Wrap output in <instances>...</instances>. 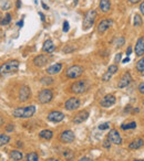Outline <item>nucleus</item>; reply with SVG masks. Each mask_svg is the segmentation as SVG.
<instances>
[{
    "instance_id": "nucleus-18",
    "label": "nucleus",
    "mask_w": 144,
    "mask_h": 161,
    "mask_svg": "<svg viewBox=\"0 0 144 161\" xmlns=\"http://www.w3.org/2000/svg\"><path fill=\"white\" fill-rule=\"evenodd\" d=\"M133 51H134L135 55L139 58V59L142 58V56H144V35L139 37V39L136 40Z\"/></svg>"
},
{
    "instance_id": "nucleus-27",
    "label": "nucleus",
    "mask_w": 144,
    "mask_h": 161,
    "mask_svg": "<svg viewBox=\"0 0 144 161\" xmlns=\"http://www.w3.org/2000/svg\"><path fill=\"white\" fill-rule=\"evenodd\" d=\"M143 24V20H142V16L139 13H135L134 17H133V26L135 28H140Z\"/></svg>"
},
{
    "instance_id": "nucleus-40",
    "label": "nucleus",
    "mask_w": 144,
    "mask_h": 161,
    "mask_svg": "<svg viewBox=\"0 0 144 161\" xmlns=\"http://www.w3.org/2000/svg\"><path fill=\"white\" fill-rule=\"evenodd\" d=\"M111 144H111L110 141H109L108 139H105L104 141H103V144H102V146H103V147H104L105 149H110V148H111Z\"/></svg>"
},
{
    "instance_id": "nucleus-4",
    "label": "nucleus",
    "mask_w": 144,
    "mask_h": 161,
    "mask_svg": "<svg viewBox=\"0 0 144 161\" xmlns=\"http://www.w3.org/2000/svg\"><path fill=\"white\" fill-rule=\"evenodd\" d=\"M83 73H84V68L82 65L73 64L64 71V75L68 80H76V78H79Z\"/></svg>"
},
{
    "instance_id": "nucleus-12",
    "label": "nucleus",
    "mask_w": 144,
    "mask_h": 161,
    "mask_svg": "<svg viewBox=\"0 0 144 161\" xmlns=\"http://www.w3.org/2000/svg\"><path fill=\"white\" fill-rule=\"evenodd\" d=\"M32 96V93H31V88H30V86L28 85H22L20 86V88H19V93H18V98H19V101L21 103H25L27 101H29L30 98Z\"/></svg>"
},
{
    "instance_id": "nucleus-47",
    "label": "nucleus",
    "mask_w": 144,
    "mask_h": 161,
    "mask_svg": "<svg viewBox=\"0 0 144 161\" xmlns=\"http://www.w3.org/2000/svg\"><path fill=\"white\" fill-rule=\"evenodd\" d=\"M121 62H122L123 64L127 63V62H130V58H129V56H127V58H125V59H124V60H122V61H121Z\"/></svg>"
},
{
    "instance_id": "nucleus-8",
    "label": "nucleus",
    "mask_w": 144,
    "mask_h": 161,
    "mask_svg": "<svg viewBox=\"0 0 144 161\" xmlns=\"http://www.w3.org/2000/svg\"><path fill=\"white\" fill-rule=\"evenodd\" d=\"M81 106V99L76 96H71L64 102V109L68 111H74L78 110Z\"/></svg>"
},
{
    "instance_id": "nucleus-56",
    "label": "nucleus",
    "mask_w": 144,
    "mask_h": 161,
    "mask_svg": "<svg viewBox=\"0 0 144 161\" xmlns=\"http://www.w3.org/2000/svg\"><path fill=\"white\" fill-rule=\"evenodd\" d=\"M0 19H1V14H0Z\"/></svg>"
},
{
    "instance_id": "nucleus-10",
    "label": "nucleus",
    "mask_w": 144,
    "mask_h": 161,
    "mask_svg": "<svg viewBox=\"0 0 144 161\" xmlns=\"http://www.w3.org/2000/svg\"><path fill=\"white\" fill-rule=\"evenodd\" d=\"M132 82H133V76H132L131 72H130V71H125V72L120 76L116 86H118V88L120 89L125 88V87H127L129 85L131 84Z\"/></svg>"
},
{
    "instance_id": "nucleus-51",
    "label": "nucleus",
    "mask_w": 144,
    "mask_h": 161,
    "mask_svg": "<svg viewBox=\"0 0 144 161\" xmlns=\"http://www.w3.org/2000/svg\"><path fill=\"white\" fill-rule=\"evenodd\" d=\"M2 125H4V118L0 116V126H2Z\"/></svg>"
},
{
    "instance_id": "nucleus-41",
    "label": "nucleus",
    "mask_w": 144,
    "mask_h": 161,
    "mask_svg": "<svg viewBox=\"0 0 144 161\" xmlns=\"http://www.w3.org/2000/svg\"><path fill=\"white\" fill-rule=\"evenodd\" d=\"M132 109H133V107L131 106V105H127V106L124 107V113H127V114H131L132 113Z\"/></svg>"
},
{
    "instance_id": "nucleus-52",
    "label": "nucleus",
    "mask_w": 144,
    "mask_h": 161,
    "mask_svg": "<svg viewBox=\"0 0 144 161\" xmlns=\"http://www.w3.org/2000/svg\"><path fill=\"white\" fill-rule=\"evenodd\" d=\"M131 161H144V159H136V158H134V159H132Z\"/></svg>"
},
{
    "instance_id": "nucleus-42",
    "label": "nucleus",
    "mask_w": 144,
    "mask_h": 161,
    "mask_svg": "<svg viewBox=\"0 0 144 161\" xmlns=\"http://www.w3.org/2000/svg\"><path fill=\"white\" fill-rule=\"evenodd\" d=\"M62 30H63V32H68L69 30H70V26H69L68 21L63 22V28H62Z\"/></svg>"
},
{
    "instance_id": "nucleus-32",
    "label": "nucleus",
    "mask_w": 144,
    "mask_h": 161,
    "mask_svg": "<svg viewBox=\"0 0 144 161\" xmlns=\"http://www.w3.org/2000/svg\"><path fill=\"white\" fill-rule=\"evenodd\" d=\"M113 44L115 45V47H123V45L125 44V39H124V37H118V38H116L114 40Z\"/></svg>"
},
{
    "instance_id": "nucleus-34",
    "label": "nucleus",
    "mask_w": 144,
    "mask_h": 161,
    "mask_svg": "<svg viewBox=\"0 0 144 161\" xmlns=\"http://www.w3.org/2000/svg\"><path fill=\"white\" fill-rule=\"evenodd\" d=\"M10 22H11V14H10V13H6V16H4V18L1 20L0 23H1L2 26H7Z\"/></svg>"
},
{
    "instance_id": "nucleus-49",
    "label": "nucleus",
    "mask_w": 144,
    "mask_h": 161,
    "mask_svg": "<svg viewBox=\"0 0 144 161\" xmlns=\"http://www.w3.org/2000/svg\"><path fill=\"white\" fill-rule=\"evenodd\" d=\"M39 16H40V18H41V20H42V21L46 20V17H44V14H43L42 12H39Z\"/></svg>"
},
{
    "instance_id": "nucleus-5",
    "label": "nucleus",
    "mask_w": 144,
    "mask_h": 161,
    "mask_svg": "<svg viewBox=\"0 0 144 161\" xmlns=\"http://www.w3.org/2000/svg\"><path fill=\"white\" fill-rule=\"evenodd\" d=\"M97 12L94 9L88 10L84 13V17H83V20H82V29L84 30V31H87L90 28H92L95 20H97Z\"/></svg>"
},
{
    "instance_id": "nucleus-23",
    "label": "nucleus",
    "mask_w": 144,
    "mask_h": 161,
    "mask_svg": "<svg viewBox=\"0 0 144 161\" xmlns=\"http://www.w3.org/2000/svg\"><path fill=\"white\" fill-rule=\"evenodd\" d=\"M134 68H135V72L137 74H140L142 76H144V56L140 58L135 62V65H134Z\"/></svg>"
},
{
    "instance_id": "nucleus-7",
    "label": "nucleus",
    "mask_w": 144,
    "mask_h": 161,
    "mask_svg": "<svg viewBox=\"0 0 144 161\" xmlns=\"http://www.w3.org/2000/svg\"><path fill=\"white\" fill-rule=\"evenodd\" d=\"M106 139L110 141L112 144L115 146H122L123 144V138L120 132L116 128H112L109 130V134L106 135Z\"/></svg>"
},
{
    "instance_id": "nucleus-31",
    "label": "nucleus",
    "mask_w": 144,
    "mask_h": 161,
    "mask_svg": "<svg viewBox=\"0 0 144 161\" xmlns=\"http://www.w3.org/2000/svg\"><path fill=\"white\" fill-rule=\"evenodd\" d=\"M25 161H39V155L37 152H29L27 155V158H25Z\"/></svg>"
},
{
    "instance_id": "nucleus-58",
    "label": "nucleus",
    "mask_w": 144,
    "mask_h": 161,
    "mask_svg": "<svg viewBox=\"0 0 144 161\" xmlns=\"http://www.w3.org/2000/svg\"><path fill=\"white\" fill-rule=\"evenodd\" d=\"M11 161H16V160H11Z\"/></svg>"
},
{
    "instance_id": "nucleus-20",
    "label": "nucleus",
    "mask_w": 144,
    "mask_h": 161,
    "mask_svg": "<svg viewBox=\"0 0 144 161\" xmlns=\"http://www.w3.org/2000/svg\"><path fill=\"white\" fill-rule=\"evenodd\" d=\"M55 49H57V47H55V43H53V41L50 40V39L46 40L44 43H43V45H42V52L47 53V54L53 53V52L55 51Z\"/></svg>"
},
{
    "instance_id": "nucleus-25",
    "label": "nucleus",
    "mask_w": 144,
    "mask_h": 161,
    "mask_svg": "<svg viewBox=\"0 0 144 161\" xmlns=\"http://www.w3.org/2000/svg\"><path fill=\"white\" fill-rule=\"evenodd\" d=\"M9 156L11 158V160L20 161L23 159V153H22V151H20V150H12Z\"/></svg>"
},
{
    "instance_id": "nucleus-14",
    "label": "nucleus",
    "mask_w": 144,
    "mask_h": 161,
    "mask_svg": "<svg viewBox=\"0 0 144 161\" xmlns=\"http://www.w3.org/2000/svg\"><path fill=\"white\" fill-rule=\"evenodd\" d=\"M89 116H90L89 110H87V109L79 110V111L72 117V123L74 124V125H80V124L84 123L85 120L89 118Z\"/></svg>"
},
{
    "instance_id": "nucleus-38",
    "label": "nucleus",
    "mask_w": 144,
    "mask_h": 161,
    "mask_svg": "<svg viewBox=\"0 0 144 161\" xmlns=\"http://www.w3.org/2000/svg\"><path fill=\"white\" fill-rule=\"evenodd\" d=\"M139 10H140L141 16H143L144 17V0H142L140 2V4H139Z\"/></svg>"
},
{
    "instance_id": "nucleus-13",
    "label": "nucleus",
    "mask_w": 144,
    "mask_h": 161,
    "mask_svg": "<svg viewBox=\"0 0 144 161\" xmlns=\"http://www.w3.org/2000/svg\"><path fill=\"white\" fill-rule=\"evenodd\" d=\"M113 24V20L111 18H103L101 21L97 23V31L99 34L105 33L108 30L110 29L111 26Z\"/></svg>"
},
{
    "instance_id": "nucleus-54",
    "label": "nucleus",
    "mask_w": 144,
    "mask_h": 161,
    "mask_svg": "<svg viewBox=\"0 0 144 161\" xmlns=\"http://www.w3.org/2000/svg\"><path fill=\"white\" fill-rule=\"evenodd\" d=\"M22 23H23V22H22V21H20V22H18V26H20V27H22Z\"/></svg>"
},
{
    "instance_id": "nucleus-36",
    "label": "nucleus",
    "mask_w": 144,
    "mask_h": 161,
    "mask_svg": "<svg viewBox=\"0 0 144 161\" xmlns=\"http://www.w3.org/2000/svg\"><path fill=\"white\" fill-rule=\"evenodd\" d=\"M112 76H113V75H112L110 72H108V71H106V72L104 73L103 75H102L101 80H102V82H104V83H105V82H109V80H111V77H112Z\"/></svg>"
},
{
    "instance_id": "nucleus-35",
    "label": "nucleus",
    "mask_w": 144,
    "mask_h": 161,
    "mask_svg": "<svg viewBox=\"0 0 144 161\" xmlns=\"http://www.w3.org/2000/svg\"><path fill=\"white\" fill-rule=\"evenodd\" d=\"M136 91H137V94H139L140 96H144V80H142V82L139 83L137 87H136Z\"/></svg>"
},
{
    "instance_id": "nucleus-37",
    "label": "nucleus",
    "mask_w": 144,
    "mask_h": 161,
    "mask_svg": "<svg viewBox=\"0 0 144 161\" xmlns=\"http://www.w3.org/2000/svg\"><path fill=\"white\" fill-rule=\"evenodd\" d=\"M110 123H103L101 125H99V129L100 130H106V129H109L110 128Z\"/></svg>"
},
{
    "instance_id": "nucleus-2",
    "label": "nucleus",
    "mask_w": 144,
    "mask_h": 161,
    "mask_svg": "<svg viewBox=\"0 0 144 161\" xmlns=\"http://www.w3.org/2000/svg\"><path fill=\"white\" fill-rule=\"evenodd\" d=\"M36 106L34 105H28L25 107H18L12 111V115L16 118H31L36 114Z\"/></svg>"
},
{
    "instance_id": "nucleus-46",
    "label": "nucleus",
    "mask_w": 144,
    "mask_h": 161,
    "mask_svg": "<svg viewBox=\"0 0 144 161\" xmlns=\"http://www.w3.org/2000/svg\"><path fill=\"white\" fill-rule=\"evenodd\" d=\"M127 1H129L130 4H139V2H141L142 0H127Z\"/></svg>"
},
{
    "instance_id": "nucleus-28",
    "label": "nucleus",
    "mask_w": 144,
    "mask_h": 161,
    "mask_svg": "<svg viewBox=\"0 0 144 161\" xmlns=\"http://www.w3.org/2000/svg\"><path fill=\"white\" fill-rule=\"evenodd\" d=\"M62 157H63L65 160L71 161L72 159L74 158V153H73V151L70 150V149H65V150H63V152H62Z\"/></svg>"
},
{
    "instance_id": "nucleus-30",
    "label": "nucleus",
    "mask_w": 144,
    "mask_h": 161,
    "mask_svg": "<svg viewBox=\"0 0 144 161\" xmlns=\"http://www.w3.org/2000/svg\"><path fill=\"white\" fill-rule=\"evenodd\" d=\"M10 140H11L10 136L4 135V134H1V135H0V147L8 144L9 142H10Z\"/></svg>"
},
{
    "instance_id": "nucleus-1",
    "label": "nucleus",
    "mask_w": 144,
    "mask_h": 161,
    "mask_svg": "<svg viewBox=\"0 0 144 161\" xmlns=\"http://www.w3.org/2000/svg\"><path fill=\"white\" fill-rule=\"evenodd\" d=\"M90 88V83L88 80H78L76 82H73L70 87H69V91L71 93L76 94V95H81V94L87 93Z\"/></svg>"
},
{
    "instance_id": "nucleus-6",
    "label": "nucleus",
    "mask_w": 144,
    "mask_h": 161,
    "mask_svg": "<svg viewBox=\"0 0 144 161\" xmlns=\"http://www.w3.org/2000/svg\"><path fill=\"white\" fill-rule=\"evenodd\" d=\"M53 97H55V92L51 88L46 87V88H42L41 91H39L37 101L42 105H47V104L52 102Z\"/></svg>"
},
{
    "instance_id": "nucleus-45",
    "label": "nucleus",
    "mask_w": 144,
    "mask_h": 161,
    "mask_svg": "<svg viewBox=\"0 0 144 161\" xmlns=\"http://www.w3.org/2000/svg\"><path fill=\"white\" fill-rule=\"evenodd\" d=\"M78 161H93V160H92L91 158H89V157H81Z\"/></svg>"
},
{
    "instance_id": "nucleus-19",
    "label": "nucleus",
    "mask_w": 144,
    "mask_h": 161,
    "mask_svg": "<svg viewBox=\"0 0 144 161\" xmlns=\"http://www.w3.org/2000/svg\"><path fill=\"white\" fill-rule=\"evenodd\" d=\"M62 68H63V64L59 62V63H55V64H52L50 66H48L47 70H46V73H47L48 75H57V74H59L61 71H62Z\"/></svg>"
},
{
    "instance_id": "nucleus-15",
    "label": "nucleus",
    "mask_w": 144,
    "mask_h": 161,
    "mask_svg": "<svg viewBox=\"0 0 144 161\" xmlns=\"http://www.w3.org/2000/svg\"><path fill=\"white\" fill-rule=\"evenodd\" d=\"M116 103V96L114 94H106L105 96H103L100 101V106L102 108H110Z\"/></svg>"
},
{
    "instance_id": "nucleus-53",
    "label": "nucleus",
    "mask_w": 144,
    "mask_h": 161,
    "mask_svg": "<svg viewBox=\"0 0 144 161\" xmlns=\"http://www.w3.org/2000/svg\"><path fill=\"white\" fill-rule=\"evenodd\" d=\"M20 6H21V2H20V0H18V4H17V7H18V8H20Z\"/></svg>"
},
{
    "instance_id": "nucleus-16",
    "label": "nucleus",
    "mask_w": 144,
    "mask_h": 161,
    "mask_svg": "<svg viewBox=\"0 0 144 161\" xmlns=\"http://www.w3.org/2000/svg\"><path fill=\"white\" fill-rule=\"evenodd\" d=\"M64 117H65L64 114L62 111H60V110H51L50 113L47 115V119L50 123H53V124L61 123L64 119Z\"/></svg>"
},
{
    "instance_id": "nucleus-39",
    "label": "nucleus",
    "mask_w": 144,
    "mask_h": 161,
    "mask_svg": "<svg viewBox=\"0 0 144 161\" xmlns=\"http://www.w3.org/2000/svg\"><path fill=\"white\" fill-rule=\"evenodd\" d=\"M121 59H122V53H118V54L115 55V58H114V63L119 64L120 62H121Z\"/></svg>"
},
{
    "instance_id": "nucleus-17",
    "label": "nucleus",
    "mask_w": 144,
    "mask_h": 161,
    "mask_svg": "<svg viewBox=\"0 0 144 161\" xmlns=\"http://www.w3.org/2000/svg\"><path fill=\"white\" fill-rule=\"evenodd\" d=\"M32 63L36 68H43L49 63V56H48V54H39L33 58Z\"/></svg>"
},
{
    "instance_id": "nucleus-33",
    "label": "nucleus",
    "mask_w": 144,
    "mask_h": 161,
    "mask_svg": "<svg viewBox=\"0 0 144 161\" xmlns=\"http://www.w3.org/2000/svg\"><path fill=\"white\" fill-rule=\"evenodd\" d=\"M106 71L110 72L112 75H114V74H116V73L119 72V66H118V64H111Z\"/></svg>"
},
{
    "instance_id": "nucleus-24",
    "label": "nucleus",
    "mask_w": 144,
    "mask_h": 161,
    "mask_svg": "<svg viewBox=\"0 0 144 161\" xmlns=\"http://www.w3.org/2000/svg\"><path fill=\"white\" fill-rule=\"evenodd\" d=\"M39 137L43 140H51L53 138V132L50 129H43L39 132Z\"/></svg>"
},
{
    "instance_id": "nucleus-9",
    "label": "nucleus",
    "mask_w": 144,
    "mask_h": 161,
    "mask_svg": "<svg viewBox=\"0 0 144 161\" xmlns=\"http://www.w3.org/2000/svg\"><path fill=\"white\" fill-rule=\"evenodd\" d=\"M144 147V137H134L127 144V150L130 151H136Z\"/></svg>"
},
{
    "instance_id": "nucleus-21",
    "label": "nucleus",
    "mask_w": 144,
    "mask_h": 161,
    "mask_svg": "<svg viewBox=\"0 0 144 161\" xmlns=\"http://www.w3.org/2000/svg\"><path fill=\"white\" fill-rule=\"evenodd\" d=\"M99 9L102 13H109L111 11V0H100Z\"/></svg>"
},
{
    "instance_id": "nucleus-29",
    "label": "nucleus",
    "mask_w": 144,
    "mask_h": 161,
    "mask_svg": "<svg viewBox=\"0 0 144 161\" xmlns=\"http://www.w3.org/2000/svg\"><path fill=\"white\" fill-rule=\"evenodd\" d=\"M78 50V47L76 45H72V44H68L62 49V52L65 53V54H70V53H73L74 51Z\"/></svg>"
},
{
    "instance_id": "nucleus-55",
    "label": "nucleus",
    "mask_w": 144,
    "mask_h": 161,
    "mask_svg": "<svg viewBox=\"0 0 144 161\" xmlns=\"http://www.w3.org/2000/svg\"><path fill=\"white\" fill-rule=\"evenodd\" d=\"M78 4V0H74V4Z\"/></svg>"
},
{
    "instance_id": "nucleus-22",
    "label": "nucleus",
    "mask_w": 144,
    "mask_h": 161,
    "mask_svg": "<svg viewBox=\"0 0 144 161\" xmlns=\"http://www.w3.org/2000/svg\"><path fill=\"white\" fill-rule=\"evenodd\" d=\"M137 127V123L135 120H131V121H127V123H122L120 126V129L123 132H127V130H132Z\"/></svg>"
},
{
    "instance_id": "nucleus-57",
    "label": "nucleus",
    "mask_w": 144,
    "mask_h": 161,
    "mask_svg": "<svg viewBox=\"0 0 144 161\" xmlns=\"http://www.w3.org/2000/svg\"><path fill=\"white\" fill-rule=\"evenodd\" d=\"M143 105H144V99H143Z\"/></svg>"
},
{
    "instance_id": "nucleus-43",
    "label": "nucleus",
    "mask_w": 144,
    "mask_h": 161,
    "mask_svg": "<svg viewBox=\"0 0 144 161\" xmlns=\"http://www.w3.org/2000/svg\"><path fill=\"white\" fill-rule=\"evenodd\" d=\"M132 51H133V47H132V45H129L127 49V51H125V54H127V56H130L132 53Z\"/></svg>"
},
{
    "instance_id": "nucleus-26",
    "label": "nucleus",
    "mask_w": 144,
    "mask_h": 161,
    "mask_svg": "<svg viewBox=\"0 0 144 161\" xmlns=\"http://www.w3.org/2000/svg\"><path fill=\"white\" fill-rule=\"evenodd\" d=\"M40 83L43 85V86H50V85H53L55 84V78L50 75L48 76H43L40 78Z\"/></svg>"
},
{
    "instance_id": "nucleus-50",
    "label": "nucleus",
    "mask_w": 144,
    "mask_h": 161,
    "mask_svg": "<svg viewBox=\"0 0 144 161\" xmlns=\"http://www.w3.org/2000/svg\"><path fill=\"white\" fill-rule=\"evenodd\" d=\"M41 4H42V8L43 9H46V10H48V9H49V7H48V6L44 4V2H41Z\"/></svg>"
},
{
    "instance_id": "nucleus-44",
    "label": "nucleus",
    "mask_w": 144,
    "mask_h": 161,
    "mask_svg": "<svg viewBox=\"0 0 144 161\" xmlns=\"http://www.w3.org/2000/svg\"><path fill=\"white\" fill-rule=\"evenodd\" d=\"M6 130L8 132H12L13 130V124H8V126H7V128H6Z\"/></svg>"
},
{
    "instance_id": "nucleus-3",
    "label": "nucleus",
    "mask_w": 144,
    "mask_h": 161,
    "mask_svg": "<svg viewBox=\"0 0 144 161\" xmlns=\"http://www.w3.org/2000/svg\"><path fill=\"white\" fill-rule=\"evenodd\" d=\"M19 70V61L18 60H9L0 65V76H6L9 74H13Z\"/></svg>"
},
{
    "instance_id": "nucleus-48",
    "label": "nucleus",
    "mask_w": 144,
    "mask_h": 161,
    "mask_svg": "<svg viewBox=\"0 0 144 161\" xmlns=\"http://www.w3.org/2000/svg\"><path fill=\"white\" fill-rule=\"evenodd\" d=\"M44 161H60V160L57 159V158H48V159H46Z\"/></svg>"
},
{
    "instance_id": "nucleus-11",
    "label": "nucleus",
    "mask_w": 144,
    "mask_h": 161,
    "mask_svg": "<svg viewBox=\"0 0 144 161\" xmlns=\"http://www.w3.org/2000/svg\"><path fill=\"white\" fill-rule=\"evenodd\" d=\"M76 139V135L74 132L70 130V129H65L63 132H60L59 135V141L61 144H72L73 141Z\"/></svg>"
}]
</instances>
